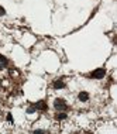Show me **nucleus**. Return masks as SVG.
I'll use <instances>...</instances> for the list:
<instances>
[{
	"label": "nucleus",
	"instance_id": "obj_3",
	"mask_svg": "<svg viewBox=\"0 0 117 134\" xmlns=\"http://www.w3.org/2000/svg\"><path fill=\"white\" fill-rule=\"evenodd\" d=\"M34 107H35V110H42V111H45L47 109H48V104H47L45 100H40V102H37L34 104Z\"/></svg>",
	"mask_w": 117,
	"mask_h": 134
},
{
	"label": "nucleus",
	"instance_id": "obj_5",
	"mask_svg": "<svg viewBox=\"0 0 117 134\" xmlns=\"http://www.w3.org/2000/svg\"><path fill=\"white\" fill-rule=\"evenodd\" d=\"M7 65H9V61H7L6 57L0 55V71L4 69V68H7Z\"/></svg>",
	"mask_w": 117,
	"mask_h": 134
},
{
	"label": "nucleus",
	"instance_id": "obj_8",
	"mask_svg": "<svg viewBox=\"0 0 117 134\" xmlns=\"http://www.w3.org/2000/svg\"><path fill=\"white\" fill-rule=\"evenodd\" d=\"M34 111H35V107H34V104H32V106H30V107L27 109V113H28V114H32Z\"/></svg>",
	"mask_w": 117,
	"mask_h": 134
},
{
	"label": "nucleus",
	"instance_id": "obj_7",
	"mask_svg": "<svg viewBox=\"0 0 117 134\" xmlns=\"http://www.w3.org/2000/svg\"><path fill=\"white\" fill-rule=\"evenodd\" d=\"M55 119L57 120H65V119H66V113H57Z\"/></svg>",
	"mask_w": 117,
	"mask_h": 134
},
{
	"label": "nucleus",
	"instance_id": "obj_4",
	"mask_svg": "<svg viewBox=\"0 0 117 134\" xmlns=\"http://www.w3.org/2000/svg\"><path fill=\"white\" fill-rule=\"evenodd\" d=\"M52 86H54V89H64L65 83H64V81H61V79H57V81L52 83Z\"/></svg>",
	"mask_w": 117,
	"mask_h": 134
},
{
	"label": "nucleus",
	"instance_id": "obj_10",
	"mask_svg": "<svg viewBox=\"0 0 117 134\" xmlns=\"http://www.w3.org/2000/svg\"><path fill=\"white\" fill-rule=\"evenodd\" d=\"M7 121H10V123H12V121H13V116H12V114H10V113H9V114H7Z\"/></svg>",
	"mask_w": 117,
	"mask_h": 134
},
{
	"label": "nucleus",
	"instance_id": "obj_6",
	"mask_svg": "<svg viewBox=\"0 0 117 134\" xmlns=\"http://www.w3.org/2000/svg\"><path fill=\"white\" fill-rule=\"evenodd\" d=\"M78 97H79L80 102H87V100H89V93L87 92H80L78 95Z\"/></svg>",
	"mask_w": 117,
	"mask_h": 134
},
{
	"label": "nucleus",
	"instance_id": "obj_12",
	"mask_svg": "<svg viewBox=\"0 0 117 134\" xmlns=\"http://www.w3.org/2000/svg\"><path fill=\"white\" fill-rule=\"evenodd\" d=\"M0 83H2V81H0Z\"/></svg>",
	"mask_w": 117,
	"mask_h": 134
},
{
	"label": "nucleus",
	"instance_id": "obj_9",
	"mask_svg": "<svg viewBox=\"0 0 117 134\" xmlns=\"http://www.w3.org/2000/svg\"><path fill=\"white\" fill-rule=\"evenodd\" d=\"M6 14V10H4V7H2L0 6V16H4Z\"/></svg>",
	"mask_w": 117,
	"mask_h": 134
},
{
	"label": "nucleus",
	"instance_id": "obj_1",
	"mask_svg": "<svg viewBox=\"0 0 117 134\" xmlns=\"http://www.w3.org/2000/svg\"><path fill=\"white\" fill-rule=\"evenodd\" d=\"M54 107H55L58 111H66V110H68V104H66V102H65L64 99H61V97L55 99V102H54Z\"/></svg>",
	"mask_w": 117,
	"mask_h": 134
},
{
	"label": "nucleus",
	"instance_id": "obj_2",
	"mask_svg": "<svg viewBox=\"0 0 117 134\" xmlns=\"http://www.w3.org/2000/svg\"><path fill=\"white\" fill-rule=\"evenodd\" d=\"M89 76L92 79H103L106 76V69L104 68H97V69H94Z\"/></svg>",
	"mask_w": 117,
	"mask_h": 134
},
{
	"label": "nucleus",
	"instance_id": "obj_11",
	"mask_svg": "<svg viewBox=\"0 0 117 134\" xmlns=\"http://www.w3.org/2000/svg\"><path fill=\"white\" fill-rule=\"evenodd\" d=\"M34 133H47L45 130H34Z\"/></svg>",
	"mask_w": 117,
	"mask_h": 134
}]
</instances>
